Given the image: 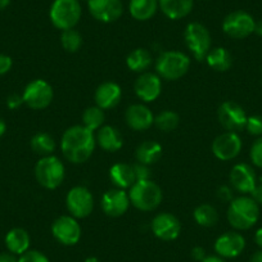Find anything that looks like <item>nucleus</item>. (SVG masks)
<instances>
[{
  "label": "nucleus",
  "mask_w": 262,
  "mask_h": 262,
  "mask_svg": "<svg viewBox=\"0 0 262 262\" xmlns=\"http://www.w3.org/2000/svg\"><path fill=\"white\" fill-rule=\"evenodd\" d=\"M97 145L94 131L84 125H75L64 131L60 140V149L66 160L79 165L92 157Z\"/></svg>",
  "instance_id": "nucleus-1"
},
{
  "label": "nucleus",
  "mask_w": 262,
  "mask_h": 262,
  "mask_svg": "<svg viewBox=\"0 0 262 262\" xmlns=\"http://www.w3.org/2000/svg\"><path fill=\"white\" fill-rule=\"evenodd\" d=\"M259 217V205L252 196L242 195L234 198L228 208V221L236 230L253 228Z\"/></svg>",
  "instance_id": "nucleus-2"
},
{
  "label": "nucleus",
  "mask_w": 262,
  "mask_h": 262,
  "mask_svg": "<svg viewBox=\"0 0 262 262\" xmlns=\"http://www.w3.org/2000/svg\"><path fill=\"white\" fill-rule=\"evenodd\" d=\"M131 205L139 211L149 212L155 211L162 203L163 193L162 189L155 181L139 180L131 186L128 190Z\"/></svg>",
  "instance_id": "nucleus-3"
},
{
  "label": "nucleus",
  "mask_w": 262,
  "mask_h": 262,
  "mask_svg": "<svg viewBox=\"0 0 262 262\" xmlns=\"http://www.w3.org/2000/svg\"><path fill=\"white\" fill-rule=\"evenodd\" d=\"M190 67V58L179 50L163 52L156 62L157 75L167 81H175L181 79Z\"/></svg>",
  "instance_id": "nucleus-4"
},
{
  "label": "nucleus",
  "mask_w": 262,
  "mask_h": 262,
  "mask_svg": "<svg viewBox=\"0 0 262 262\" xmlns=\"http://www.w3.org/2000/svg\"><path fill=\"white\" fill-rule=\"evenodd\" d=\"M82 14L80 0H54L50 7L49 17L53 26L58 30L75 29Z\"/></svg>",
  "instance_id": "nucleus-5"
},
{
  "label": "nucleus",
  "mask_w": 262,
  "mask_h": 262,
  "mask_svg": "<svg viewBox=\"0 0 262 262\" xmlns=\"http://www.w3.org/2000/svg\"><path fill=\"white\" fill-rule=\"evenodd\" d=\"M66 170L62 161L55 156L41 157L35 166L37 183L45 189H57L64 180Z\"/></svg>",
  "instance_id": "nucleus-6"
},
{
  "label": "nucleus",
  "mask_w": 262,
  "mask_h": 262,
  "mask_svg": "<svg viewBox=\"0 0 262 262\" xmlns=\"http://www.w3.org/2000/svg\"><path fill=\"white\" fill-rule=\"evenodd\" d=\"M186 47L193 54L194 59L203 60L207 57L208 52L212 49L211 34L206 26L200 22H190L184 31Z\"/></svg>",
  "instance_id": "nucleus-7"
},
{
  "label": "nucleus",
  "mask_w": 262,
  "mask_h": 262,
  "mask_svg": "<svg viewBox=\"0 0 262 262\" xmlns=\"http://www.w3.org/2000/svg\"><path fill=\"white\" fill-rule=\"evenodd\" d=\"M53 97H54L53 88L50 86L49 82L41 79L32 80L31 82H29L22 94L25 104L31 110L37 111L49 107L50 103L53 102Z\"/></svg>",
  "instance_id": "nucleus-8"
},
{
  "label": "nucleus",
  "mask_w": 262,
  "mask_h": 262,
  "mask_svg": "<svg viewBox=\"0 0 262 262\" xmlns=\"http://www.w3.org/2000/svg\"><path fill=\"white\" fill-rule=\"evenodd\" d=\"M66 206L75 219H85L93 212L94 196L85 186H75L66 196Z\"/></svg>",
  "instance_id": "nucleus-9"
},
{
  "label": "nucleus",
  "mask_w": 262,
  "mask_h": 262,
  "mask_svg": "<svg viewBox=\"0 0 262 262\" xmlns=\"http://www.w3.org/2000/svg\"><path fill=\"white\" fill-rule=\"evenodd\" d=\"M253 17L244 11H235L229 13L223 21V30L228 36L233 39H246L253 34Z\"/></svg>",
  "instance_id": "nucleus-10"
},
{
  "label": "nucleus",
  "mask_w": 262,
  "mask_h": 262,
  "mask_svg": "<svg viewBox=\"0 0 262 262\" xmlns=\"http://www.w3.org/2000/svg\"><path fill=\"white\" fill-rule=\"evenodd\" d=\"M52 234L63 246H75L81 238V226L74 216H60L53 223Z\"/></svg>",
  "instance_id": "nucleus-11"
},
{
  "label": "nucleus",
  "mask_w": 262,
  "mask_h": 262,
  "mask_svg": "<svg viewBox=\"0 0 262 262\" xmlns=\"http://www.w3.org/2000/svg\"><path fill=\"white\" fill-rule=\"evenodd\" d=\"M217 117L221 126H223L226 131L238 133V131L246 128L248 116H247L246 111L243 110L242 105L233 102V100H228V102H224L223 104L220 105L217 112Z\"/></svg>",
  "instance_id": "nucleus-12"
},
{
  "label": "nucleus",
  "mask_w": 262,
  "mask_h": 262,
  "mask_svg": "<svg viewBox=\"0 0 262 262\" xmlns=\"http://www.w3.org/2000/svg\"><path fill=\"white\" fill-rule=\"evenodd\" d=\"M88 9L97 21L111 24L122 16L123 4L121 0H88Z\"/></svg>",
  "instance_id": "nucleus-13"
},
{
  "label": "nucleus",
  "mask_w": 262,
  "mask_h": 262,
  "mask_svg": "<svg viewBox=\"0 0 262 262\" xmlns=\"http://www.w3.org/2000/svg\"><path fill=\"white\" fill-rule=\"evenodd\" d=\"M242 147H243V143L238 133L226 131L213 140L212 152L219 160L231 161L238 157L239 153L242 152Z\"/></svg>",
  "instance_id": "nucleus-14"
},
{
  "label": "nucleus",
  "mask_w": 262,
  "mask_h": 262,
  "mask_svg": "<svg viewBox=\"0 0 262 262\" xmlns=\"http://www.w3.org/2000/svg\"><path fill=\"white\" fill-rule=\"evenodd\" d=\"M102 210L103 212L111 217H120L130 207V196L125 189H110L102 196Z\"/></svg>",
  "instance_id": "nucleus-15"
},
{
  "label": "nucleus",
  "mask_w": 262,
  "mask_h": 262,
  "mask_svg": "<svg viewBox=\"0 0 262 262\" xmlns=\"http://www.w3.org/2000/svg\"><path fill=\"white\" fill-rule=\"evenodd\" d=\"M150 228L158 239L165 242L175 241L181 233L180 221L170 212H162L155 216Z\"/></svg>",
  "instance_id": "nucleus-16"
},
{
  "label": "nucleus",
  "mask_w": 262,
  "mask_h": 262,
  "mask_svg": "<svg viewBox=\"0 0 262 262\" xmlns=\"http://www.w3.org/2000/svg\"><path fill=\"white\" fill-rule=\"evenodd\" d=\"M135 94L140 100L145 103L155 102L162 93V81L157 74L144 72L140 74L134 85Z\"/></svg>",
  "instance_id": "nucleus-17"
},
{
  "label": "nucleus",
  "mask_w": 262,
  "mask_h": 262,
  "mask_svg": "<svg viewBox=\"0 0 262 262\" xmlns=\"http://www.w3.org/2000/svg\"><path fill=\"white\" fill-rule=\"evenodd\" d=\"M246 248V239L236 231H229L219 236L215 242V251L223 258H235Z\"/></svg>",
  "instance_id": "nucleus-18"
},
{
  "label": "nucleus",
  "mask_w": 262,
  "mask_h": 262,
  "mask_svg": "<svg viewBox=\"0 0 262 262\" xmlns=\"http://www.w3.org/2000/svg\"><path fill=\"white\" fill-rule=\"evenodd\" d=\"M230 184L236 191L251 194L256 185L257 176L253 167L248 163H236L230 171Z\"/></svg>",
  "instance_id": "nucleus-19"
},
{
  "label": "nucleus",
  "mask_w": 262,
  "mask_h": 262,
  "mask_svg": "<svg viewBox=\"0 0 262 262\" xmlns=\"http://www.w3.org/2000/svg\"><path fill=\"white\" fill-rule=\"evenodd\" d=\"M126 123L135 131L148 130L155 123V116L152 111L144 104H133L126 110Z\"/></svg>",
  "instance_id": "nucleus-20"
},
{
  "label": "nucleus",
  "mask_w": 262,
  "mask_h": 262,
  "mask_svg": "<svg viewBox=\"0 0 262 262\" xmlns=\"http://www.w3.org/2000/svg\"><path fill=\"white\" fill-rule=\"evenodd\" d=\"M122 90L117 82L105 81L100 84L95 90V104L102 110H111L120 103Z\"/></svg>",
  "instance_id": "nucleus-21"
},
{
  "label": "nucleus",
  "mask_w": 262,
  "mask_h": 262,
  "mask_svg": "<svg viewBox=\"0 0 262 262\" xmlns=\"http://www.w3.org/2000/svg\"><path fill=\"white\" fill-rule=\"evenodd\" d=\"M95 140H97V144L103 150L111 153L117 152L123 145V139L122 135L120 134V131L110 125L102 126L98 130L97 135H95Z\"/></svg>",
  "instance_id": "nucleus-22"
},
{
  "label": "nucleus",
  "mask_w": 262,
  "mask_h": 262,
  "mask_svg": "<svg viewBox=\"0 0 262 262\" xmlns=\"http://www.w3.org/2000/svg\"><path fill=\"white\" fill-rule=\"evenodd\" d=\"M110 179L113 183V185L118 189L131 188V186L137 183L134 167L128 165V163L123 162L115 163L110 168Z\"/></svg>",
  "instance_id": "nucleus-23"
},
{
  "label": "nucleus",
  "mask_w": 262,
  "mask_h": 262,
  "mask_svg": "<svg viewBox=\"0 0 262 262\" xmlns=\"http://www.w3.org/2000/svg\"><path fill=\"white\" fill-rule=\"evenodd\" d=\"M160 9L167 18L181 19L188 16L194 6V0H158Z\"/></svg>",
  "instance_id": "nucleus-24"
},
{
  "label": "nucleus",
  "mask_w": 262,
  "mask_h": 262,
  "mask_svg": "<svg viewBox=\"0 0 262 262\" xmlns=\"http://www.w3.org/2000/svg\"><path fill=\"white\" fill-rule=\"evenodd\" d=\"M30 243H31V239H30L29 233L22 228L12 229L6 235L7 248H8L9 252L14 254L21 256L25 252L29 251Z\"/></svg>",
  "instance_id": "nucleus-25"
},
{
  "label": "nucleus",
  "mask_w": 262,
  "mask_h": 262,
  "mask_svg": "<svg viewBox=\"0 0 262 262\" xmlns=\"http://www.w3.org/2000/svg\"><path fill=\"white\" fill-rule=\"evenodd\" d=\"M160 8L158 0H130L128 11L137 21H148Z\"/></svg>",
  "instance_id": "nucleus-26"
},
{
  "label": "nucleus",
  "mask_w": 262,
  "mask_h": 262,
  "mask_svg": "<svg viewBox=\"0 0 262 262\" xmlns=\"http://www.w3.org/2000/svg\"><path fill=\"white\" fill-rule=\"evenodd\" d=\"M152 54L147 49H143V48H138V49L133 50L126 58V66L128 67V70L133 72H138V74L147 72L150 66H152Z\"/></svg>",
  "instance_id": "nucleus-27"
},
{
  "label": "nucleus",
  "mask_w": 262,
  "mask_h": 262,
  "mask_svg": "<svg viewBox=\"0 0 262 262\" xmlns=\"http://www.w3.org/2000/svg\"><path fill=\"white\" fill-rule=\"evenodd\" d=\"M206 60H207V64L210 66L211 69L217 72L228 71L233 66V57H231V54L229 53V50L221 47L211 49L208 52L207 57H206Z\"/></svg>",
  "instance_id": "nucleus-28"
},
{
  "label": "nucleus",
  "mask_w": 262,
  "mask_h": 262,
  "mask_svg": "<svg viewBox=\"0 0 262 262\" xmlns=\"http://www.w3.org/2000/svg\"><path fill=\"white\" fill-rule=\"evenodd\" d=\"M135 156H137V160L139 163L147 166L153 165L162 157V147H161L160 143L147 140L137 148Z\"/></svg>",
  "instance_id": "nucleus-29"
},
{
  "label": "nucleus",
  "mask_w": 262,
  "mask_h": 262,
  "mask_svg": "<svg viewBox=\"0 0 262 262\" xmlns=\"http://www.w3.org/2000/svg\"><path fill=\"white\" fill-rule=\"evenodd\" d=\"M194 220L200 226L203 228H211L215 226L219 221V213L217 210L213 207L212 205L208 203H202L194 210Z\"/></svg>",
  "instance_id": "nucleus-30"
},
{
  "label": "nucleus",
  "mask_w": 262,
  "mask_h": 262,
  "mask_svg": "<svg viewBox=\"0 0 262 262\" xmlns=\"http://www.w3.org/2000/svg\"><path fill=\"white\" fill-rule=\"evenodd\" d=\"M55 147L57 144H55L54 138L48 133H37L31 139V149L41 157L52 156L54 153Z\"/></svg>",
  "instance_id": "nucleus-31"
},
{
  "label": "nucleus",
  "mask_w": 262,
  "mask_h": 262,
  "mask_svg": "<svg viewBox=\"0 0 262 262\" xmlns=\"http://www.w3.org/2000/svg\"><path fill=\"white\" fill-rule=\"evenodd\" d=\"M104 112H103L102 108L97 107V105L86 108L84 115H82V125L92 131L99 130L104 123Z\"/></svg>",
  "instance_id": "nucleus-32"
},
{
  "label": "nucleus",
  "mask_w": 262,
  "mask_h": 262,
  "mask_svg": "<svg viewBox=\"0 0 262 262\" xmlns=\"http://www.w3.org/2000/svg\"><path fill=\"white\" fill-rule=\"evenodd\" d=\"M180 117L173 111H162L155 117V125L163 133L173 131L179 126Z\"/></svg>",
  "instance_id": "nucleus-33"
},
{
  "label": "nucleus",
  "mask_w": 262,
  "mask_h": 262,
  "mask_svg": "<svg viewBox=\"0 0 262 262\" xmlns=\"http://www.w3.org/2000/svg\"><path fill=\"white\" fill-rule=\"evenodd\" d=\"M60 42L66 52L75 53L81 48L82 45V36L77 30L70 29L62 31V36H60Z\"/></svg>",
  "instance_id": "nucleus-34"
},
{
  "label": "nucleus",
  "mask_w": 262,
  "mask_h": 262,
  "mask_svg": "<svg viewBox=\"0 0 262 262\" xmlns=\"http://www.w3.org/2000/svg\"><path fill=\"white\" fill-rule=\"evenodd\" d=\"M246 128L253 137H262V116L254 115L247 118Z\"/></svg>",
  "instance_id": "nucleus-35"
},
{
  "label": "nucleus",
  "mask_w": 262,
  "mask_h": 262,
  "mask_svg": "<svg viewBox=\"0 0 262 262\" xmlns=\"http://www.w3.org/2000/svg\"><path fill=\"white\" fill-rule=\"evenodd\" d=\"M249 157H251L252 163L256 167L262 168V137L254 140V143L251 147V152H249Z\"/></svg>",
  "instance_id": "nucleus-36"
},
{
  "label": "nucleus",
  "mask_w": 262,
  "mask_h": 262,
  "mask_svg": "<svg viewBox=\"0 0 262 262\" xmlns=\"http://www.w3.org/2000/svg\"><path fill=\"white\" fill-rule=\"evenodd\" d=\"M18 262H50L49 258L44 253L39 251H27L24 254H21L18 258Z\"/></svg>",
  "instance_id": "nucleus-37"
},
{
  "label": "nucleus",
  "mask_w": 262,
  "mask_h": 262,
  "mask_svg": "<svg viewBox=\"0 0 262 262\" xmlns=\"http://www.w3.org/2000/svg\"><path fill=\"white\" fill-rule=\"evenodd\" d=\"M133 167H134V172H135V178H137V181L149 180V179H150L149 166L143 165V163L138 162L137 165H134Z\"/></svg>",
  "instance_id": "nucleus-38"
},
{
  "label": "nucleus",
  "mask_w": 262,
  "mask_h": 262,
  "mask_svg": "<svg viewBox=\"0 0 262 262\" xmlns=\"http://www.w3.org/2000/svg\"><path fill=\"white\" fill-rule=\"evenodd\" d=\"M12 66H13V60L9 55L0 54V76L8 74L11 71Z\"/></svg>",
  "instance_id": "nucleus-39"
},
{
  "label": "nucleus",
  "mask_w": 262,
  "mask_h": 262,
  "mask_svg": "<svg viewBox=\"0 0 262 262\" xmlns=\"http://www.w3.org/2000/svg\"><path fill=\"white\" fill-rule=\"evenodd\" d=\"M251 196L258 205H262V176L257 178L256 185H254L253 190H252Z\"/></svg>",
  "instance_id": "nucleus-40"
},
{
  "label": "nucleus",
  "mask_w": 262,
  "mask_h": 262,
  "mask_svg": "<svg viewBox=\"0 0 262 262\" xmlns=\"http://www.w3.org/2000/svg\"><path fill=\"white\" fill-rule=\"evenodd\" d=\"M24 104V98L19 94H11L8 98H7V105L11 110H17L18 107Z\"/></svg>",
  "instance_id": "nucleus-41"
},
{
  "label": "nucleus",
  "mask_w": 262,
  "mask_h": 262,
  "mask_svg": "<svg viewBox=\"0 0 262 262\" xmlns=\"http://www.w3.org/2000/svg\"><path fill=\"white\" fill-rule=\"evenodd\" d=\"M217 196L220 198L221 201H224V202H231V201L234 200L233 198V190H231L229 186L226 185H223L219 188L217 190Z\"/></svg>",
  "instance_id": "nucleus-42"
},
{
  "label": "nucleus",
  "mask_w": 262,
  "mask_h": 262,
  "mask_svg": "<svg viewBox=\"0 0 262 262\" xmlns=\"http://www.w3.org/2000/svg\"><path fill=\"white\" fill-rule=\"evenodd\" d=\"M191 257H193L195 261L202 262L207 256H206L205 248H202V247L198 246V247H194V248L191 249Z\"/></svg>",
  "instance_id": "nucleus-43"
},
{
  "label": "nucleus",
  "mask_w": 262,
  "mask_h": 262,
  "mask_svg": "<svg viewBox=\"0 0 262 262\" xmlns=\"http://www.w3.org/2000/svg\"><path fill=\"white\" fill-rule=\"evenodd\" d=\"M0 262H18V258H17V254L12 252H4V253H0Z\"/></svg>",
  "instance_id": "nucleus-44"
},
{
  "label": "nucleus",
  "mask_w": 262,
  "mask_h": 262,
  "mask_svg": "<svg viewBox=\"0 0 262 262\" xmlns=\"http://www.w3.org/2000/svg\"><path fill=\"white\" fill-rule=\"evenodd\" d=\"M254 242L259 247V249H262V228H259L254 234Z\"/></svg>",
  "instance_id": "nucleus-45"
},
{
  "label": "nucleus",
  "mask_w": 262,
  "mask_h": 262,
  "mask_svg": "<svg viewBox=\"0 0 262 262\" xmlns=\"http://www.w3.org/2000/svg\"><path fill=\"white\" fill-rule=\"evenodd\" d=\"M202 262H226V261L220 256H207Z\"/></svg>",
  "instance_id": "nucleus-46"
},
{
  "label": "nucleus",
  "mask_w": 262,
  "mask_h": 262,
  "mask_svg": "<svg viewBox=\"0 0 262 262\" xmlns=\"http://www.w3.org/2000/svg\"><path fill=\"white\" fill-rule=\"evenodd\" d=\"M253 32L257 35V36L262 37V19H259V21H256V24H254Z\"/></svg>",
  "instance_id": "nucleus-47"
},
{
  "label": "nucleus",
  "mask_w": 262,
  "mask_h": 262,
  "mask_svg": "<svg viewBox=\"0 0 262 262\" xmlns=\"http://www.w3.org/2000/svg\"><path fill=\"white\" fill-rule=\"evenodd\" d=\"M249 262H262V249H259L256 253H253V256L251 257Z\"/></svg>",
  "instance_id": "nucleus-48"
},
{
  "label": "nucleus",
  "mask_w": 262,
  "mask_h": 262,
  "mask_svg": "<svg viewBox=\"0 0 262 262\" xmlns=\"http://www.w3.org/2000/svg\"><path fill=\"white\" fill-rule=\"evenodd\" d=\"M11 4V0H0V11H4Z\"/></svg>",
  "instance_id": "nucleus-49"
},
{
  "label": "nucleus",
  "mask_w": 262,
  "mask_h": 262,
  "mask_svg": "<svg viewBox=\"0 0 262 262\" xmlns=\"http://www.w3.org/2000/svg\"><path fill=\"white\" fill-rule=\"evenodd\" d=\"M6 130H7L6 122H4V120H2V118H0V137H2V135H4Z\"/></svg>",
  "instance_id": "nucleus-50"
},
{
  "label": "nucleus",
  "mask_w": 262,
  "mask_h": 262,
  "mask_svg": "<svg viewBox=\"0 0 262 262\" xmlns=\"http://www.w3.org/2000/svg\"><path fill=\"white\" fill-rule=\"evenodd\" d=\"M85 262H100V261L97 258V257H88V258L85 259Z\"/></svg>",
  "instance_id": "nucleus-51"
}]
</instances>
